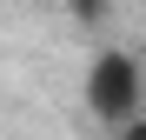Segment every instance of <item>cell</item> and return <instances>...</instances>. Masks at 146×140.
<instances>
[{"instance_id":"obj_1","label":"cell","mask_w":146,"mask_h":140,"mask_svg":"<svg viewBox=\"0 0 146 140\" xmlns=\"http://www.w3.org/2000/svg\"><path fill=\"white\" fill-rule=\"evenodd\" d=\"M86 107H93V120H106L113 133L126 127L133 113H146V67H139V54H126V47L93 54V67H86Z\"/></svg>"},{"instance_id":"obj_2","label":"cell","mask_w":146,"mask_h":140,"mask_svg":"<svg viewBox=\"0 0 146 140\" xmlns=\"http://www.w3.org/2000/svg\"><path fill=\"white\" fill-rule=\"evenodd\" d=\"M119 140H146V113H133V120L119 127Z\"/></svg>"}]
</instances>
